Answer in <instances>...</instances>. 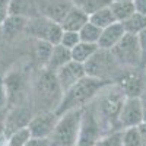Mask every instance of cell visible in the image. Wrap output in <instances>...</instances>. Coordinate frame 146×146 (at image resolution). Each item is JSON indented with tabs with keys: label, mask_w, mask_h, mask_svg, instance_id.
I'll use <instances>...</instances> for the list:
<instances>
[{
	"label": "cell",
	"mask_w": 146,
	"mask_h": 146,
	"mask_svg": "<svg viewBox=\"0 0 146 146\" xmlns=\"http://www.w3.org/2000/svg\"><path fill=\"white\" fill-rule=\"evenodd\" d=\"M31 107L35 114L56 113L62 102L63 91L57 82L56 73L41 69L31 88Z\"/></svg>",
	"instance_id": "6da1fadb"
},
{
	"label": "cell",
	"mask_w": 146,
	"mask_h": 146,
	"mask_svg": "<svg viewBox=\"0 0 146 146\" xmlns=\"http://www.w3.org/2000/svg\"><path fill=\"white\" fill-rule=\"evenodd\" d=\"M124 101H126V95L115 83L105 86L92 101L105 135L120 130L118 117H120Z\"/></svg>",
	"instance_id": "7a4b0ae2"
},
{
	"label": "cell",
	"mask_w": 146,
	"mask_h": 146,
	"mask_svg": "<svg viewBox=\"0 0 146 146\" xmlns=\"http://www.w3.org/2000/svg\"><path fill=\"white\" fill-rule=\"evenodd\" d=\"M108 85H111V83L94 79V78H89V76L83 78L73 88H70L67 92L63 94L62 102H60L56 114L60 117L67 111H72V110L86 107L89 102H92L96 98V95H98L105 86H108Z\"/></svg>",
	"instance_id": "3957f363"
},
{
	"label": "cell",
	"mask_w": 146,
	"mask_h": 146,
	"mask_svg": "<svg viewBox=\"0 0 146 146\" xmlns=\"http://www.w3.org/2000/svg\"><path fill=\"white\" fill-rule=\"evenodd\" d=\"M82 108H76L58 117V121L51 133L50 146H78L80 130Z\"/></svg>",
	"instance_id": "277c9868"
},
{
	"label": "cell",
	"mask_w": 146,
	"mask_h": 146,
	"mask_svg": "<svg viewBox=\"0 0 146 146\" xmlns=\"http://www.w3.org/2000/svg\"><path fill=\"white\" fill-rule=\"evenodd\" d=\"M83 66L86 76L108 83H114L123 70V67L114 58L111 50H101V48Z\"/></svg>",
	"instance_id": "5b68a950"
},
{
	"label": "cell",
	"mask_w": 146,
	"mask_h": 146,
	"mask_svg": "<svg viewBox=\"0 0 146 146\" xmlns=\"http://www.w3.org/2000/svg\"><path fill=\"white\" fill-rule=\"evenodd\" d=\"M105 133L102 130L101 121L96 115L94 102H89L86 107L82 108V118H80V130L78 146H95Z\"/></svg>",
	"instance_id": "8992f818"
},
{
	"label": "cell",
	"mask_w": 146,
	"mask_h": 146,
	"mask_svg": "<svg viewBox=\"0 0 146 146\" xmlns=\"http://www.w3.org/2000/svg\"><path fill=\"white\" fill-rule=\"evenodd\" d=\"M25 34H28L35 41H44L51 45H57L62 40L63 29L58 23L53 21H48L41 16H35L28 19L25 27Z\"/></svg>",
	"instance_id": "52a82bcc"
},
{
	"label": "cell",
	"mask_w": 146,
	"mask_h": 146,
	"mask_svg": "<svg viewBox=\"0 0 146 146\" xmlns=\"http://www.w3.org/2000/svg\"><path fill=\"white\" fill-rule=\"evenodd\" d=\"M111 53L123 69L140 67V47L136 35L126 34L121 41L111 50Z\"/></svg>",
	"instance_id": "ba28073f"
},
{
	"label": "cell",
	"mask_w": 146,
	"mask_h": 146,
	"mask_svg": "<svg viewBox=\"0 0 146 146\" xmlns=\"http://www.w3.org/2000/svg\"><path fill=\"white\" fill-rule=\"evenodd\" d=\"M126 98H140L146 91V73L143 69H123L114 82Z\"/></svg>",
	"instance_id": "9c48e42d"
},
{
	"label": "cell",
	"mask_w": 146,
	"mask_h": 146,
	"mask_svg": "<svg viewBox=\"0 0 146 146\" xmlns=\"http://www.w3.org/2000/svg\"><path fill=\"white\" fill-rule=\"evenodd\" d=\"M35 7L38 16L60 25L73 7V3L70 0H35Z\"/></svg>",
	"instance_id": "30bf717a"
},
{
	"label": "cell",
	"mask_w": 146,
	"mask_h": 146,
	"mask_svg": "<svg viewBox=\"0 0 146 146\" xmlns=\"http://www.w3.org/2000/svg\"><path fill=\"white\" fill-rule=\"evenodd\" d=\"M3 82L9 95V108L25 104L29 95L27 94V79L23 78L22 73L12 72L3 79Z\"/></svg>",
	"instance_id": "8fae6325"
},
{
	"label": "cell",
	"mask_w": 146,
	"mask_h": 146,
	"mask_svg": "<svg viewBox=\"0 0 146 146\" xmlns=\"http://www.w3.org/2000/svg\"><path fill=\"white\" fill-rule=\"evenodd\" d=\"M143 123V105L140 98H126L118 117L120 130L139 127Z\"/></svg>",
	"instance_id": "7c38bea8"
},
{
	"label": "cell",
	"mask_w": 146,
	"mask_h": 146,
	"mask_svg": "<svg viewBox=\"0 0 146 146\" xmlns=\"http://www.w3.org/2000/svg\"><path fill=\"white\" fill-rule=\"evenodd\" d=\"M35 113L31 105H16V107H10L7 111L6 117V130H5V137L12 135L13 131L19 129H25L29 126L31 120L34 118Z\"/></svg>",
	"instance_id": "4fadbf2b"
},
{
	"label": "cell",
	"mask_w": 146,
	"mask_h": 146,
	"mask_svg": "<svg viewBox=\"0 0 146 146\" xmlns=\"http://www.w3.org/2000/svg\"><path fill=\"white\" fill-rule=\"evenodd\" d=\"M56 78L57 82L62 88L63 94L67 92L70 88H73L78 82H80L83 78H86V72H85V66L76 62L67 63L66 66H63L60 70L56 72Z\"/></svg>",
	"instance_id": "5bb4252c"
},
{
	"label": "cell",
	"mask_w": 146,
	"mask_h": 146,
	"mask_svg": "<svg viewBox=\"0 0 146 146\" xmlns=\"http://www.w3.org/2000/svg\"><path fill=\"white\" fill-rule=\"evenodd\" d=\"M58 121V115L56 113H41L35 114L28 126L32 137L36 139H50L51 133Z\"/></svg>",
	"instance_id": "9a60e30c"
},
{
	"label": "cell",
	"mask_w": 146,
	"mask_h": 146,
	"mask_svg": "<svg viewBox=\"0 0 146 146\" xmlns=\"http://www.w3.org/2000/svg\"><path fill=\"white\" fill-rule=\"evenodd\" d=\"M124 35H126V32H124L123 25L115 22L111 27L102 29L100 41H98V47L101 50H113V48L121 41V38H123Z\"/></svg>",
	"instance_id": "2e32d148"
},
{
	"label": "cell",
	"mask_w": 146,
	"mask_h": 146,
	"mask_svg": "<svg viewBox=\"0 0 146 146\" xmlns=\"http://www.w3.org/2000/svg\"><path fill=\"white\" fill-rule=\"evenodd\" d=\"M72 62V53L70 50H67L66 47L63 45H54L53 47V51L50 54V58H48V62L45 64V70L51 72V73H56L57 70H60L63 66H66L67 63Z\"/></svg>",
	"instance_id": "e0dca14e"
},
{
	"label": "cell",
	"mask_w": 146,
	"mask_h": 146,
	"mask_svg": "<svg viewBox=\"0 0 146 146\" xmlns=\"http://www.w3.org/2000/svg\"><path fill=\"white\" fill-rule=\"evenodd\" d=\"M88 22H89V16L80 9H78L76 6H73L70 12L66 15V18L63 19V22L60 23V27H62L63 31L79 32Z\"/></svg>",
	"instance_id": "ac0fdd59"
},
{
	"label": "cell",
	"mask_w": 146,
	"mask_h": 146,
	"mask_svg": "<svg viewBox=\"0 0 146 146\" xmlns=\"http://www.w3.org/2000/svg\"><path fill=\"white\" fill-rule=\"evenodd\" d=\"M9 15L23 16L27 19L38 16L36 15L35 0H10V3H9Z\"/></svg>",
	"instance_id": "d6986e66"
},
{
	"label": "cell",
	"mask_w": 146,
	"mask_h": 146,
	"mask_svg": "<svg viewBox=\"0 0 146 146\" xmlns=\"http://www.w3.org/2000/svg\"><path fill=\"white\" fill-rule=\"evenodd\" d=\"M27 22H28V19H27V18H23V16L9 15V16L5 19V22L2 23L3 34L7 35L9 38H13V36H16L18 34L25 32Z\"/></svg>",
	"instance_id": "ffe728a7"
},
{
	"label": "cell",
	"mask_w": 146,
	"mask_h": 146,
	"mask_svg": "<svg viewBox=\"0 0 146 146\" xmlns=\"http://www.w3.org/2000/svg\"><path fill=\"white\" fill-rule=\"evenodd\" d=\"M100 50L98 44H88V42H79L75 48H72L70 53H72V60L76 63L85 64L88 60Z\"/></svg>",
	"instance_id": "44dd1931"
},
{
	"label": "cell",
	"mask_w": 146,
	"mask_h": 146,
	"mask_svg": "<svg viewBox=\"0 0 146 146\" xmlns=\"http://www.w3.org/2000/svg\"><path fill=\"white\" fill-rule=\"evenodd\" d=\"M110 9H111V13L115 22L118 23H123L136 12L133 2H113L110 5Z\"/></svg>",
	"instance_id": "7402d4cb"
},
{
	"label": "cell",
	"mask_w": 146,
	"mask_h": 146,
	"mask_svg": "<svg viewBox=\"0 0 146 146\" xmlns=\"http://www.w3.org/2000/svg\"><path fill=\"white\" fill-rule=\"evenodd\" d=\"M121 25H123L126 34L136 35L137 36L139 34H142L143 31H146V16L137 13V12H135V13H133L127 21H124Z\"/></svg>",
	"instance_id": "603a6c76"
},
{
	"label": "cell",
	"mask_w": 146,
	"mask_h": 146,
	"mask_svg": "<svg viewBox=\"0 0 146 146\" xmlns=\"http://www.w3.org/2000/svg\"><path fill=\"white\" fill-rule=\"evenodd\" d=\"M70 2L73 3V6L85 12L88 16L111 5V0H70Z\"/></svg>",
	"instance_id": "cb8c5ba5"
},
{
	"label": "cell",
	"mask_w": 146,
	"mask_h": 146,
	"mask_svg": "<svg viewBox=\"0 0 146 146\" xmlns=\"http://www.w3.org/2000/svg\"><path fill=\"white\" fill-rule=\"evenodd\" d=\"M89 22L96 25L98 28H101V29H105L108 27H111L113 23H115V19L111 13V9L108 6V7H104L98 12H95V13H92L89 16Z\"/></svg>",
	"instance_id": "d4e9b609"
},
{
	"label": "cell",
	"mask_w": 146,
	"mask_h": 146,
	"mask_svg": "<svg viewBox=\"0 0 146 146\" xmlns=\"http://www.w3.org/2000/svg\"><path fill=\"white\" fill-rule=\"evenodd\" d=\"M102 29L98 28L94 23L88 22L80 31H79V36H80V41L82 42H88V44H98L100 41V36H101Z\"/></svg>",
	"instance_id": "484cf974"
},
{
	"label": "cell",
	"mask_w": 146,
	"mask_h": 146,
	"mask_svg": "<svg viewBox=\"0 0 146 146\" xmlns=\"http://www.w3.org/2000/svg\"><path fill=\"white\" fill-rule=\"evenodd\" d=\"M32 139V135L28 127L19 129L6 137L7 146H27V143Z\"/></svg>",
	"instance_id": "4316f807"
},
{
	"label": "cell",
	"mask_w": 146,
	"mask_h": 146,
	"mask_svg": "<svg viewBox=\"0 0 146 146\" xmlns=\"http://www.w3.org/2000/svg\"><path fill=\"white\" fill-rule=\"evenodd\" d=\"M53 47L54 45L44 41H35V58L41 63V69L45 67L48 58H50V54L53 51Z\"/></svg>",
	"instance_id": "83f0119b"
},
{
	"label": "cell",
	"mask_w": 146,
	"mask_h": 146,
	"mask_svg": "<svg viewBox=\"0 0 146 146\" xmlns=\"http://www.w3.org/2000/svg\"><path fill=\"white\" fill-rule=\"evenodd\" d=\"M121 142H123V130H117L102 136L95 143V146H121Z\"/></svg>",
	"instance_id": "f1b7e54d"
},
{
	"label": "cell",
	"mask_w": 146,
	"mask_h": 146,
	"mask_svg": "<svg viewBox=\"0 0 146 146\" xmlns=\"http://www.w3.org/2000/svg\"><path fill=\"white\" fill-rule=\"evenodd\" d=\"M121 146H142V139L137 131V127L123 130V142Z\"/></svg>",
	"instance_id": "f546056e"
},
{
	"label": "cell",
	"mask_w": 146,
	"mask_h": 146,
	"mask_svg": "<svg viewBox=\"0 0 146 146\" xmlns=\"http://www.w3.org/2000/svg\"><path fill=\"white\" fill-rule=\"evenodd\" d=\"M79 42H80V36H79V32L63 31L62 40H60V45L66 47L67 50H72V48H75V47H76Z\"/></svg>",
	"instance_id": "4dcf8cb0"
},
{
	"label": "cell",
	"mask_w": 146,
	"mask_h": 146,
	"mask_svg": "<svg viewBox=\"0 0 146 146\" xmlns=\"http://www.w3.org/2000/svg\"><path fill=\"white\" fill-rule=\"evenodd\" d=\"M137 41L140 47V67L145 70L146 67V31L137 35Z\"/></svg>",
	"instance_id": "1f68e13d"
},
{
	"label": "cell",
	"mask_w": 146,
	"mask_h": 146,
	"mask_svg": "<svg viewBox=\"0 0 146 146\" xmlns=\"http://www.w3.org/2000/svg\"><path fill=\"white\" fill-rule=\"evenodd\" d=\"M9 110V95L5 86V82L0 80V111Z\"/></svg>",
	"instance_id": "d6a6232c"
},
{
	"label": "cell",
	"mask_w": 146,
	"mask_h": 146,
	"mask_svg": "<svg viewBox=\"0 0 146 146\" xmlns=\"http://www.w3.org/2000/svg\"><path fill=\"white\" fill-rule=\"evenodd\" d=\"M133 5H135V10L140 15L146 16V0H131Z\"/></svg>",
	"instance_id": "836d02e7"
},
{
	"label": "cell",
	"mask_w": 146,
	"mask_h": 146,
	"mask_svg": "<svg viewBox=\"0 0 146 146\" xmlns=\"http://www.w3.org/2000/svg\"><path fill=\"white\" fill-rule=\"evenodd\" d=\"M9 110L0 111V137H5V130H6V117H7Z\"/></svg>",
	"instance_id": "e575fe53"
},
{
	"label": "cell",
	"mask_w": 146,
	"mask_h": 146,
	"mask_svg": "<svg viewBox=\"0 0 146 146\" xmlns=\"http://www.w3.org/2000/svg\"><path fill=\"white\" fill-rule=\"evenodd\" d=\"M27 146H50V142H48V139H36V137H32Z\"/></svg>",
	"instance_id": "d590c367"
},
{
	"label": "cell",
	"mask_w": 146,
	"mask_h": 146,
	"mask_svg": "<svg viewBox=\"0 0 146 146\" xmlns=\"http://www.w3.org/2000/svg\"><path fill=\"white\" fill-rule=\"evenodd\" d=\"M137 131H139L140 139H142V145H146V123H142L137 127Z\"/></svg>",
	"instance_id": "8d00e7d4"
},
{
	"label": "cell",
	"mask_w": 146,
	"mask_h": 146,
	"mask_svg": "<svg viewBox=\"0 0 146 146\" xmlns=\"http://www.w3.org/2000/svg\"><path fill=\"white\" fill-rule=\"evenodd\" d=\"M140 101H142V105H143V123H146V91L142 94Z\"/></svg>",
	"instance_id": "74e56055"
},
{
	"label": "cell",
	"mask_w": 146,
	"mask_h": 146,
	"mask_svg": "<svg viewBox=\"0 0 146 146\" xmlns=\"http://www.w3.org/2000/svg\"><path fill=\"white\" fill-rule=\"evenodd\" d=\"M0 146H7L6 137H0Z\"/></svg>",
	"instance_id": "f35d334b"
},
{
	"label": "cell",
	"mask_w": 146,
	"mask_h": 146,
	"mask_svg": "<svg viewBox=\"0 0 146 146\" xmlns=\"http://www.w3.org/2000/svg\"><path fill=\"white\" fill-rule=\"evenodd\" d=\"M113 2H131V0H111V3Z\"/></svg>",
	"instance_id": "ab89813d"
},
{
	"label": "cell",
	"mask_w": 146,
	"mask_h": 146,
	"mask_svg": "<svg viewBox=\"0 0 146 146\" xmlns=\"http://www.w3.org/2000/svg\"><path fill=\"white\" fill-rule=\"evenodd\" d=\"M145 73H146V67H145Z\"/></svg>",
	"instance_id": "60d3db41"
}]
</instances>
